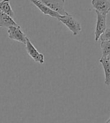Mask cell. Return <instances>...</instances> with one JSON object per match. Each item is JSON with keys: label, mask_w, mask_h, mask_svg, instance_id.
Wrapping results in <instances>:
<instances>
[{"label": "cell", "mask_w": 110, "mask_h": 123, "mask_svg": "<svg viewBox=\"0 0 110 123\" xmlns=\"http://www.w3.org/2000/svg\"><path fill=\"white\" fill-rule=\"evenodd\" d=\"M29 1L31 2L35 6H36V7L41 11V12H42L44 14L48 15L51 17L56 18L57 20L59 17H61V15H59L58 13H56V12L52 11L51 9H50L47 6H46L44 4H43L42 2L38 1V0H29Z\"/></svg>", "instance_id": "7"}, {"label": "cell", "mask_w": 110, "mask_h": 123, "mask_svg": "<svg viewBox=\"0 0 110 123\" xmlns=\"http://www.w3.org/2000/svg\"><path fill=\"white\" fill-rule=\"evenodd\" d=\"M99 40H100V41H110V28H106V29L104 31V32L100 37Z\"/></svg>", "instance_id": "12"}, {"label": "cell", "mask_w": 110, "mask_h": 123, "mask_svg": "<svg viewBox=\"0 0 110 123\" xmlns=\"http://www.w3.org/2000/svg\"><path fill=\"white\" fill-rule=\"evenodd\" d=\"M38 1L44 4L50 9L56 12L61 16H64L69 14L64 8L65 0H38Z\"/></svg>", "instance_id": "2"}, {"label": "cell", "mask_w": 110, "mask_h": 123, "mask_svg": "<svg viewBox=\"0 0 110 123\" xmlns=\"http://www.w3.org/2000/svg\"><path fill=\"white\" fill-rule=\"evenodd\" d=\"M0 11L11 17H14V12L11 6L10 0H2V1H0Z\"/></svg>", "instance_id": "10"}, {"label": "cell", "mask_w": 110, "mask_h": 123, "mask_svg": "<svg viewBox=\"0 0 110 123\" xmlns=\"http://www.w3.org/2000/svg\"><path fill=\"white\" fill-rule=\"evenodd\" d=\"M100 48L102 50V57L110 56V41H100Z\"/></svg>", "instance_id": "11"}, {"label": "cell", "mask_w": 110, "mask_h": 123, "mask_svg": "<svg viewBox=\"0 0 110 123\" xmlns=\"http://www.w3.org/2000/svg\"><path fill=\"white\" fill-rule=\"evenodd\" d=\"M104 71L105 81L104 84L107 86H110V56L106 57H101L99 60Z\"/></svg>", "instance_id": "8"}, {"label": "cell", "mask_w": 110, "mask_h": 123, "mask_svg": "<svg viewBox=\"0 0 110 123\" xmlns=\"http://www.w3.org/2000/svg\"><path fill=\"white\" fill-rule=\"evenodd\" d=\"M8 35L11 40L22 43L23 44H26V38H28L26 34L23 32L21 27L19 25L8 28Z\"/></svg>", "instance_id": "5"}, {"label": "cell", "mask_w": 110, "mask_h": 123, "mask_svg": "<svg viewBox=\"0 0 110 123\" xmlns=\"http://www.w3.org/2000/svg\"><path fill=\"white\" fill-rule=\"evenodd\" d=\"M26 50L28 53L29 56L31 57L35 62H38L39 64H44L45 62L44 59V55L40 53L36 47L34 46V44L31 42L29 38H26Z\"/></svg>", "instance_id": "3"}, {"label": "cell", "mask_w": 110, "mask_h": 123, "mask_svg": "<svg viewBox=\"0 0 110 123\" xmlns=\"http://www.w3.org/2000/svg\"><path fill=\"white\" fill-rule=\"evenodd\" d=\"M91 5L96 11L103 15H107L110 11V1L109 0H91Z\"/></svg>", "instance_id": "6"}, {"label": "cell", "mask_w": 110, "mask_h": 123, "mask_svg": "<svg viewBox=\"0 0 110 123\" xmlns=\"http://www.w3.org/2000/svg\"><path fill=\"white\" fill-rule=\"evenodd\" d=\"M105 123H110V117H109V118L108 119V120H107V121H106V122Z\"/></svg>", "instance_id": "13"}, {"label": "cell", "mask_w": 110, "mask_h": 123, "mask_svg": "<svg viewBox=\"0 0 110 123\" xmlns=\"http://www.w3.org/2000/svg\"><path fill=\"white\" fill-rule=\"evenodd\" d=\"M58 20L64 26H66L74 36L78 35L82 31L80 23L70 14L64 16H61V17H59Z\"/></svg>", "instance_id": "1"}, {"label": "cell", "mask_w": 110, "mask_h": 123, "mask_svg": "<svg viewBox=\"0 0 110 123\" xmlns=\"http://www.w3.org/2000/svg\"><path fill=\"white\" fill-rule=\"evenodd\" d=\"M97 14V23L94 30V40L97 42L100 39L101 35L104 32V31L106 29V15H103L100 14L99 12L95 11Z\"/></svg>", "instance_id": "4"}, {"label": "cell", "mask_w": 110, "mask_h": 123, "mask_svg": "<svg viewBox=\"0 0 110 123\" xmlns=\"http://www.w3.org/2000/svg\"><path fill=\"white\" fill-rule=\"evenodd\" d=\"M18 26L13 17L8 16L0 11V28H9Z\"/></svg>", "instance_id": "9"}]
</instances>
